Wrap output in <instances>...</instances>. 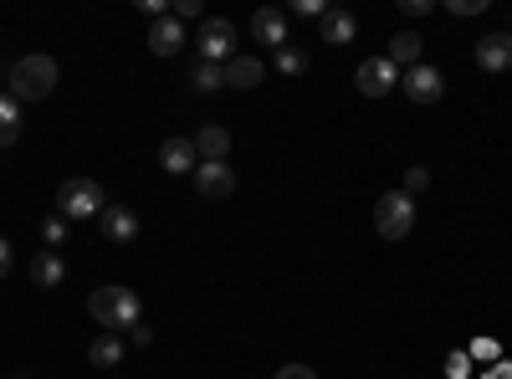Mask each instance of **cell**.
I'll list each match as a JSON object with an SVG mask.
<instances>
[{
	"label": "cell",
	"instance_id": "cell-17",
	"mask_svg": "<svg viewBox=\"0 0 512 379\" xmlns=\"http://www.w3.org/2000/svg\"><path fill=\"white\" fill-rule=\"evenodd\" d=\"M62 277H67V267H62V257H57V251H36V257H31V282L36 287H62Z\"/></svg>",
	"mask_w": 512,
	"mask_h": 379
},
{
	"label": "cell",
	"instance_id": "cell-3",
	"mask_svg": "<svg viewBox=\"0 0 512 379\" xmlns=\"http://www.w3.org/2000/svg\"><path fill=\"white\" fill-rule=\"evenodd\" d=\"M374 231L384 241H405L415 231V200L405 190H384L379 205H374Z\"/></svg>",
	"mask_w": 512,
	"mask_h": 379
},
{
	"label": "cell",
	"instance_id": "cell-20",
	"mask_svg": "<svg viewBox=\"0 0 512 379\" xmlns=\"http://www.w3.org/2000/svg\"><path fill=\"white\" fill-rule=\"evenodd\" d=\"M21 139V103L11 93H0V149H11Z\"/></svg>",
	"mask_w": 512,
	"mask_h": 379
},
{
	"label": "cell",
	"instance_id": "cell-19",
	"mask_svg": "<svg viewBox=\"0 0 512 379\" xmlns=\"http://www.w3.org/2000/svg\"><path fill=\"white\" fill-rule=\"evenodd\" d=\"M420 47H425V41H420L415 31H400V36L390 41V52H384V57H390L395 67H405V72H410V67H420Z\"/></svg>",
	"mask_w": 512,
	"mask_h": 379
},
{
	"label": "cell",
	"instance_id": "cell-29",
	"mask_svg": "<svg viewBox=\"0 0 512 379\" xmlns=\"http://www.w3.org/2000/svg\"><path fill=\"white\" fill-rule=\"evenodd\" d=\"M466 369H472V359H466V354H451V359H446V374H451V379H466Z\"/></svg>",
	"mask_w": 512,
	"mask_h": 379
},
{
	"label": "cell",
	"instance_id": "cell-24",
	"mask_svg": "<svg viewBox=\"0 0 512 379\" xmlns=\"http://www.w3.org/2000/svg\"><path fill=\"white\" fill-rule=\"evenodd\" d=\"M425 185H431V170H420V164H410V170H405V185H400V190H405V195L415 200V195H420Z\"/></svg>",
	"mask_w": 512,
	"mask_h": 379
},
{
	"label": "cell",
	"instance_id": "cell-9",
	"mask_svg": "<svg viewBox=\"0 0 512 379\" xmlns=\"http://www.w3.org/2000/svg\"><path fill=\"white\" fill-rule=\"evenodd\" d=\"M144 41H149L154 57H180L190 36H185V26H180L175 16H159V21H149V36H144Z\"/></svg>",
	"mask_w": 512,
	"mask_h": 379
},
{
	"label": "cell",
	"instance_id": "cell-27",
	"mask_svg": "<svg viewBox=\"0 0 512 379\" xmlns=\"http://www.w3.org/2000/svg\"><path fill=\"white\" fill-rule=\"evenodd\" d=\"M175 21H200V0H175V11H169Z\"/></svg>",
	"mask_w": 512,
	"mask_h": 379
},
{
	"label": "cell",
	"instance_id": "cell-2",
	"mask_svg": "<svg viewBox=\"0 0 512 379\" xmlns=\"http://www.w3.org/2000/svg\"><path fill=\"white\" fill-rule=\"evenodd\" d=\"M57 88V62L47 52H31L11 67V98L16 103H41V98H52Z\"/></svg>",
	"mask_w": 512,
	"mask_h": 379
},
{
	"label": "cell",
	"instance_id": "cell-23",
	"mask_svg": "<svg viewBox=\"0 0 512 379\" xmlns=\"http://www.w3.org/2000/svg\"><path fill=\"white\" fill-rule=\"evenodd\" d=\"M67 226H72L67 216H47V221H41V241H47V251L67 241Z\"/></svg>",
	"mask_w": 512,
	"mask_h": 379
},
{
	"label": "cell",
	"instance_id": "cell-1",
	"mask_svg": "<svg viewBox=\"0 0 512 379\" xmlns=\"http://www.w3.org/2000/svg\"><path fill=\"white\" fill-rule=\"evenodd\" d=\"M88 313H93L108 333H128V328L144 318V303H139L134 287H98L93 298H88Z\"/></svg>",
	"mask_w": 512,
	"mask_h": 379
},
{
	"label": "cell",
	"instance_id": "cell-16",
	"mask_svg": "<svg viewBox=\"0 0 512 379\" xmlns=\"http://www.w3.org/2000/svg\"><path fill=\"white\" fill-rule=\"evenodd\" d=\"M195 149H200V159H210V164H226V154H231V134L221 129V123H205V129L195 134Z\"/></svg>",
	"mask_w": 512,
	"mask_h": 379
},
{
	"label": "cell",
	"instance_id": "cell-11",
	"mask_svg": "<svg viewBox=\"0 0 512 379\" xmlns=\"http://www.w3.org/2000/svg\"><path fill=\"white\" fill-rule=\"evenodd\" d=\"M477 67L482 72H507L512 67V31H487L477 41Z\"/></svg>",
	"mask_w": 512,
	"mask_h": 379
},
{
	"label": "cell",
	"instance_id": "cell-21",
	"mask_svg": "<svg viewBox=\"0 0 512 379\" xmlns=\"http://www.w3.org/2000/svg\"><path fill=\"white\" fill-rule=\"evenodd\" d=\"M190 88H195V93H216V88H226V67H216V62H195Z\"/></svg>",
	"mask_w": 512,
	"mask_h": 379
},
{
	"label": "cell",
	"instance_id": "cell-26",
	"mask_svg": "<svg viewBox=\"0 0 512 379\" xmlns=\"http://www.w3.org/2000/svg\"><path fill=\"white\" fill-rule=\"evenodd\" d=\"M272 379H318V369H308V364H282Z\"/></svg>",
	"mask_w": 512,
	"mask_h": 379
},
{
	"label": "cell",
	"instance_id": "cell-10",
	"mask_svg": "<svg viewBox=\"0 0 512 379\" xmlns=\"http://www.w3.org/2000/svg\"><path fill=\"white\" fill-rule=\"evenodd\" d=\"M159 164H164V170L169 175H195L200 170V149H195V139H164L159 144Z\"/></svg>",
	"mask_w": 512,
	"mask_h": 379
},
{
	"label": "cell",
	"instance_id": "cell-4",
	"mask_svg": "<svg viewBox=\"0 0 512 379\" xmlns=\"http://www.w3.org/2000/svg\"><path fill=\"white\" fill-rule=\"evenodd\" d=\"M103 210H108V195L98 180H67L57 190V216H67V221H93Z\"/></svg>",
	"mask_w": 512,
	"mask_h": 379
},
{
	"label": "cell",
	"instance_id": "cell-15",
	"mask_svg": "<svg viewBox=\"0 0 512 379\" xmlns=\"http://www.w3.org/2000/svg\"><path fill=\"white\" fill-rule=\"evenodd\" d=\"M318 26H323V41H328V47H349V41L359 36V21H354L349 11H333V6H328V16H323Z\"/></svg>",
	"mask_w": 512,
	"mask_h": 379
},
{
	"label": "cell",
	"instance_id": "cell-8",
	"mask_svg": "<svg viewBox=\"0 0 512 379\" xmlns=\"http://www.w3.org/2000/svg\"><path fill=\"white\" fill-rule=\"evenodd\" d=\"M231 190H236V170H231V164L200 159V170H195V195H200V200H226Z\"/></svg>",
	"mask_w": 512,
	"mask_h": 379
},
{
	"label": "cell",
	"instance_id": "cell-28",
	"mask_svg": "<svg viewBox=\"0 0 512 379\" xmlns=\"http://www.w3.org/2000/svg\"><path fill=\"white\" fill-rule=\"evenodd\" d=\"M292 11H297V16H318V21L328 16V6H323V0H297V6H292Z\"/></svg>",
	"mask_w": 512,
	"mask_h": 379
},
{
	"label": "cell",
	"instance_id": "cell-25",
	"mask_svg": "<svg viewBox=\"0 0 512 379\" xmlns=\"http://www.w3.org/2000/svg\"><path fill=\"white\" fill-rule=\"evenodd\" d=\"M446 11H451V16H482L487 0H446Z\"/></svg>",
	"mask_w": 512,
	"mask_h": 379
},
{
	"label": "cell",
	"instance_id": "cell-6",
	"mask_svg": "<svg viewBox=\"0 0 512 379\" xmlns=\"http://www.w3.org/2000/svg\"><path fill=\"white\" fill-rule=\"evenodd\" d=\"M400 93H405L415 108H431V103H441V98H446V77H441V67L420 62V67L400 72Z\"/></svg>",
	"mask_w": 512,
	"mask_h": 379
},
{
	"label": "cell",
	"instance_id": "cell-31",
	"mask_svg": "<svg viewBox=\"0 0 512 379\" xmlns=\"http://www.w3.org/2000/svg\"><path fill=\"white\" fill-rule=\"evenodd\" d=\"M128 339H134V344H139V349H144V344H149V339H154V328H144V323H134V328H128Z\"/></svg>",
	"mask_w": 512,
	"mask_h": 379
},
{
	"label": "cell",
	"instance_id": "cell-32",
	"mask_svg": "<svg viewBox=\"0 0 512 379\" xmlns=\"http://www.w3.org/2000/svg\"><path fill=\"white\" fill-rule=\"evenodd\" d=\"M139 11H144V16H154V21H159V16H169V11H164V0H139Z\"/></svg>",
	"mask_w": 512,
	"mask_h": 379
},
{
	"label": "cell",
	"instance_id": "cell-18",
	"mask_svg": "<svg viewBox=\"0 0 512 379\" xmlns=\"http://www.w3.org/2000/svg\"><path fill=\"white\" fill-rule=\"evenodd\" d=\"M88 359H93V369H118L123 364V339H118V333H98Z\"/></svg>",
	"mask_w": 512,
	"mask_h": 379
},
{
	"label": "cell",
	"instance_id": "cell-22",
	"mask_svg": "<svg viewBox=\"0 0 512 379\" xmlns=\"http://www.w3.org/2000/svg\"><path fill=\"white\" fill-rule=\"evenodd\" d=\"M277 72H282V77H303V72H308V52H297L292 41H287V47L277 52Z\"/></svg>",
	"mask_w": 512,
	"mask_h": 379
},
{
	"label": "cell",
	"instance_id": "cell-5",
	"mask_svg": "<svg viewBox=\"0 0 512 379\" xmlns=\"http://www.w3.org/2000/svg\"><path fill=\"white\" fill-rule=\"evenodd\" d=\"M195 52H200V62H216V67H226V62L236 57V26H231L226 16H210V21H200Z\"/></svg>",
	"mask_w": 512,
	"mask_h": 379
},
{
	"label": "cell",
	"instance_id": "cell-7",
	"mask_svg": "<svg viewBox=\"0 0 512 379\" xmlns=\"http://www.w3.org/2000/svg\"><path fill=\"white\" fill-rule=\"evenodd\" d=\"M354 88H359L364 98L395 93V88H400V67H395L390 57H369V62H359V72H354Z\"/></svg>",
	"mask_w": 512,
	"mask_h": 379
},
{
	"label": "cell",
	"instance_id": "cell-13",
	"mask_svg": "<svg viewBox=\"0 0 512 379\" xmlns=\"http://www.w3.org/2000/svg\"><path fill=\"white\" fill-rule=\"evenodd\" d=\"M98 226H103V236H108L113 246H128V241L139 236V216H134L128 205H108L103 216H98Z\"/></svg>",
	"mask_w": 512,
	"mask_h": 379
},
{
	"label": "cell",
	"instance_id": "cell-30",
	"mask_svg": "<svg viewBox=\"0 0 512 379\" xmlns=\"http://www.w3.org/2000/svg\"><path fill=\"white\" fill-rule=\"evenodd\" d=\"M405 16H431V0H400Z\"/></svg>",
	"mask_w": 512,
	"mask_h": 379
},
{
	"label": "cell",
	"instance_id": "cell-14",
	"mask_svg": "<svg viewBox=\"0 0 512 379\" xmlns=\"http://www.w3.org/2000/svg\"><path fill=\"white\" fill-rule=\"evenodd\" d=\"M262 77H267V67H262V57H251V52H236L226 62V88H256Z\"/></svg>",
	"mask_w": 512,
	"mask_h": 379
},
{
	"label": "cell",
	"instance_id": "cell-33",
	"mask_svg": "<svg viewBox=\"0 0 512 379\" xmlns=\"http://www.w3.org/2000/svg\"><path fill=\"white\" fill-rule=\"evenodd\" d=\"M6 272H11V241L0 236V277H6Z\"/></svg>",
	"mask_w": 512,
	"mask_h": 379
},
{
	"label": "cell",
	"instance_id": "cell-12",
	"mask_svg": "<svg viewBox=\"0 0 512 379\" xmlns=\"http://www.w3.org/2000/svg\"><path fill=\"white\" fill-rule=\"evenodd\" d=\"M251 36L262 41V47L282 52V47H287V11H277V6H262V11L251 16Z\"/></svg>",
	"mask_w": 512,
	"mask_h": 379
},
{
	"label": "cell",
	"instance_id": "cell-34",
	"mask_svg": "<svg viewBox=\"0 0 512 379\" xmlns=\"http://www.w3.org/2000/svg\"><path fill=\"white\" fill-rule=\"evenodd\" d=\"M492 379H512V364H502V374H492Z\"/></svg>",
	"mask_w": 512,
	"mask_h": 379
}]
</instances>
